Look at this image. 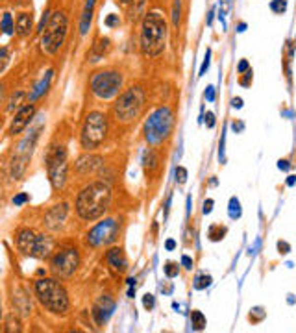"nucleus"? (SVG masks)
Wrapping results in <instances>:
<instances>
[{
    "label": "nucleus",
    "instance_id": "40",
    "mask_svg": "<svg viewBox=\"0 0 296 333\" xmlns=\"http://www.w3.org/2000/svg\"><path fill=\"white\" fill-rule=\"evenodd\" d=\"M231 104H233V107H241V106H243V100H241V99H233V100H231Z\"/></svg>",
    "mask_w": 296,
    "mask_h": 333
},
{
    "label": "nucleus",
    "instance_id": "34",
    "mask_svg": "<svg viewBox=\"0 0 296 333\" xmlns=\"http://www.w3.org/2000/svg\"><path fill=\"white\" fill-rule=\"evenodd\" d=\"M182 265L185 266V268H193V259H191L189 256H183V258H182Z\"/></svg>",
    "mask_w": 296,
    "mask_h": 333
},
{
    "label": "nucleus",
    "instance_id": "8",
    "mask_svg": "<svg viewBox=\"0 0 296 333\" xmlns=\"http://www.w3.org/2000/svg\"><path fill=\"white\" fill-rule=\"evenodd\" d=\"M46 168L54 189H61L67 180V150L63 146H52L46 154Z\"/></svg>",
    "mask_w": 296,
    "mask_h": 333
},
{
    "label": "nucleus",
    "instance_id": "24",
    "mask_svg": "<svg viewBox=\"0 0 296 333\" xmlns=\"http://www.w3.org/2000/svg\"><path fill=\"white\" fill-rule=\"evenodd\" d=\"M211 283V276H207V274H202V276H198L197 278V283H195V287L197 289H205L207 285Z\"/></svg>",
    "mask_w": 296,
    "mask_h": 333
},
{
    "label": "nucleus",
    "instance_id": "38",
    "mask_svg": "<svg viewBox=\"0 0 296 333\" xmlns=\"http://www.w3.org/2000/svg\"><path fill=\"white\" fill-rule=\"evenodd\" d=\"M246 70H248V61L243 60L239 63V72H246Z\"/></svg>",
    "mask_w": 296,
    "mask_h": 333
},
{
    "label": "nucleus",
    "instance_id": "5",
    "mask_svg": "<svg viewBox=\"0 0 296 333\" xmlns=\"http://www.w3.org/2000/svg\"><path fill=\"white\" fill-rule=\"evenodd\" d=\"M65 35H67V17L61 11H56L41 35V48L46 54H56L63 45Z\"/></svg>",
    "mask_w": 296,
    "mask_h": 333
},
{
    "label": "nucleus",
    "instance_id": "36",
    "mask_svg": "<svg viewBox=\"0 0 296 333\" xmlns=\"http://www.w3.org/2000/svg\"><path fill=\"white\" fill-rule=\"evenodd\" d=\"M26 200H28V195H19V197L13 198V202H15V204H24Z\"/></svg>",
    "mask_w": 296,
    "mask_h": 333
},
{
    "label": "nucleus",
    "instance_id": "9",
    "mask_svg": "<svg viewBox=\"0 0 296 333\" xmlns=\"http://www.w3.org/2000/svg\"><path fill=\"white\" fill-rule=\"evenodd\" d=\"M122 87V76L115 70H102L91 78V91L102 100L115 97Z\"/></svg>",
    "mask_w": 296,
    "mask_h": 333
},
{
    "label": "nucleus",
    "instance_id": "15",
    "mask_svg": "<svg viewBox=\"0 0 296 333\" xmlns=\"http://www.w3.org/2000/svg\"><path fill=\"white\" fill-rule=\"evenodd\" d=\"M35 235L32 230H21L17 233V248L23 252L24 256H33V248H35Z\"/></svg>",
    "mask_w": 296,
    "mask_h": 333
},
{
    "label": "nucleus",
    "instance_id": "30",
    "mask_svg": "<svg viewBox=\"0 0 296 333\" xmlns=\"http://www.w3.org/2000/svg\"><path fill=\"white\" fill-rule=\"evenodd\" d=\"M106 24L109 26V28H113V26H119V24H121V21H119V15H109L106 19Z\"/></svg>",
    "mask_w": 296,
    "mask_h": 333
},
{
    "label": "nucleus",
    "instance_id": "41",
    "mask_svg": "<svg viewBox=\"0 0 296 333\" xmlns=\"http://www.w3.org/2000/svg\"><path fill=\"white\" fill-rule=\"evenodd\" d=\"M278 166H280V168H283V170H287V168H289V161H285V159H283V161H280V165H278Z\"/></svg>",
    "mask_w": 296,
    "mask_h": 333
},
{
    "label": "nucleus",
    "instance_id": "11",
    "mask_svg": "<svg viewBox=\"0 0 296 333\" xmlns=\"http://www.w3.org/2000/svg\"><path fill=\"white\" fill-rule=\"evenodd\" d=\"M80 258L74 248H63L52 258V270L61 278H68L76 270Z\"/></svg>",
    "mask_w": 296,
    "mask_h": 333
},
{
    "label": "nucleus",
    "instance_id": "10",
    "mask_svg": "<svg viewBox=\"0 0 296 333\" xmlns=\"http://www.w3.org/2000/svg\"><path fill=\"white\" fill-rule=\"evenodd\" d=\"M119 235V224L113 219H107L104 222H99L87 233V244L91 246H102V244H111Z\"/></svg>",
    "mask_w": 296,
    "mask_h": 333
},
{
    "label": "nucleus",
    "instance_id": "12",
    "mask_svg": "<svg viewBox=\"0 0 296 333\" xmlns=\"http://www.w3.org/2000/svg\"><path fill=\"white\" fill-rule=\"evenodd\" d=\"M67 215H68V205L67 204L54 205L52 209L46 213V217H45L46 226L50 228V230H60V228L65 224Z\"/></svg>",
    "mask_w": 296,
    "mask_h": 333
},
{
    "label": "nucleus",
    "instance_id": "44",
    "mask_svg": "<svg viewBox=\"0 0 296 333\" xmlns=\"http://www.w3.org/2000/svg\"><path fill=\"white\" fill-rule=\"evenodd\" d=\"M121 2H122V4H128L130 0H121Z\"/></svg>",
    "mask_w": 296,
    "mask_h": 333
},
{
    "label": "nucleus",
    "instance_id": "16",
    "mask_svg": "<svg viewBox=\"0 0 296 333\" xmlns=\"http://www.w3.org/2000/svg\"><path fill=\"white\" fill-rule=\"evenodd\" d=\"M54 246H56V242H54L52 237H48V235H37L35 248H33V258H39V259L48 258L54 252Z\"/></svg>",
    "mask_w": 296,
    "mask_h": 333
},
{
    "label": "nucleus",
    "instance_id": "25",
    "mask_svg": "<svg viewBox=\"0 0 296 333\" xmlns=\"http://www.w3.org/2000/svg\"><path fill=\"white\" fill-rule=\"evenodd\" d=\"M270 8H272V11H276V13H283V11L287 9V2H285V0H272Z\"/></svg>",
    "mask_w": 296,
    "mask_h": 333
},
{
    "label": "nucleus",
    "instance_id": "39",
    "mask_svg": "<svg viewBox=\"0 0 296 333\" xmlns=\"http://www.w3.org/2000/svg\"><path fill=\"white\" fill-rule=\"evenodd\" d=\"M205 97H207V100H213V99H215V91H213V87H207V91H205Z\"/></svg>",
    "mask_w": 296,
    "mask_h": 333
},
{
    "label": "nucleus",
    "instance_id": "23",
    "mask_svg": "<svg viewBox=\"0 0 296 333\" xmlns=\"http://www.w3.org/2000/svg\"><path fill=\"white\" fill-rule=\"evenodd\" d=\"M4 332L9 333V332H21V326H19V320H13V317H9L6 320V324H4Z\"/></svg>",
    "mask_w": 296,
    "mask_h": 333
},
{
    "label": "nucleus",
    "instance_id": "4",
    "mask_svg": "<svg viewBox=\"0 0 296 333\" xmlns=\"http://www.w3.org/2000/svg\"><path fill=\"white\" fill-rule=\"evenodd\" d=\"M144 104V93L141 87H130L122 93L119 100L115 102L113 113L117 117V121L122 124H128V122L135 121Z\"/></svg>",
    "mask_w": 296,
    "mask_h": 333
},
{
    "label": "nucleus",
    "instance_id": "43",
    "mask_svg": "<svg viewBox=\"0 0 296 333\" xmlns=\"http://www.w3.org/2000/svg\"><path fill=\"white\" fill-rule=\"evenodd\" d=\"M176 246V242L174 241H167V250H172Z\"/></svg>",
    "mask_w": 296,
    "mask_h": 333
},
{
    "label": "nucleus",
    "instance_id": "18",
    "mask_svg": "<svg viewBox=\"0 0 296 333\" xmlns=\"http://www.w3.org/2000/svg\"><path fill=\"white\" fill-rule=\"evenodd\" d=\"M93 8H95V0H87L84 9V17H82V24H80V33L85 35L89 26H91V19H93Z\"/></svg>",
    "mask_w": 296,
    "mask_h": 333
},
{
    "label": "nucleus",
    "instance_id": "37",
    "mask_svg": "<svg viewBox=\"0 0 296 333\" xmlns=\"http://www.w3.org/2000/svg\"><path fill=\"white\" fill-rule=\"evenodd\" d=\"M6 63H8V50L2 48V70L6 68Z\"/></svg>",
    "mask_w": 296,
    "mask_h": 333
},
{
    "label": "nucleus",
    "instance_id": "35",
    "mask_svg": "<svg viewBox=\"0 0 296 333\" xmlns=\"http://www.w3.org/2000/svg\"><path fill=\"white\" fill-rule=\"evenodd\" d=\"M211 209H213V200L209 198V200H205L204 202V213L207 215V213H211Z\"/></svg>",
    "mask_w": 296,
    "mask_h": 333
},
{
    "label": "nucleus",
    "instance_id": "31",
    "mask_svg": "<svg viewBox=\"0 0 296 333\" xmlns=\"http://www.w3.org/2000/svg\"><path fill=\"white\" fill-rule=\"evenodd\" d=\"M143 305L146 307V309H152V307H154V296L152 295H144Z\"/></svg>",
    "mask_w": 296,
    "mask_h": 333
},
{
    "label": "nucleus",
    "instance_id": "20",
    "mask_svg": "<svg viewBox=\"0 0 296 333\" xmlns=\"http://www.w3.org/2000/svg\"><path fill=\"white\" fill-rule=\"evenodd\" d=\"M191 322H193V328H195V330H204L205 328V317L197 309L191 313Z\"/></svg>",
    "mask_w": 296,
    "mask_h": 333
},
{
    "label": "nucleus",
    "instance_id": "17",
    "mask_svg": "<svg viewBox=\"0 0 296 333\" xmlns=\"http://www.w3.org/2000/svg\"><path fill=\"white\" fill-rule=\"evenodd\" d=\"M107 263L113 266L115 270H126L128 268V263H126V258H124V254H122L121 248H113L107 252Z\"/></svg>",
    "mask_w": 296,
    "mask_h": 333
},
{
    "label": "nucleus",
    "instance_id": "14",
    "mask_svg": "<svg viewBox=\"0 0 296 333\" xmlns=\"http://www.w3.org/2000/svg\"><path fill=\"white\" fill-rule=\"evenodd\" d=\"M104 165V159L100 158V156H82V158L76 161V170L80 174H91L95 170H99L100 166Z\"/></svg>",
    "mask_w": 296,
    "mask_h": 333
},
{
    "label": "nucleus",
    "instance_id": "3",
    "mask_svg": "<svg viewBox=\"0 0 296 333\" xmlns=\"http://www.w3.org/2000/svg\"><path fill=\"white\" fill-rule=\"evenodd\" d=\"M35 295H37L39 302L45 305L48 311L52 313H67L68 309V296L67 291L63 289L60 281L50 280V278H43V280L35 281Z\"/></svg>",
    "mask_w": 296,
    "mask_h": 333
},
{
    "label": "nucleus",
    "instance_id": "1",
    "mask_svg": "<svg viewBox=\"0 0 296 333\" xmlns=\"http://www.w3.org/2000/svg\"><path fill=\"white\" fill-rule=\"evenodd\" d=\"M111 202V191L106 183L95 182L85 185L76 198V213L82 220H97L107 211Z\"/></svg>",
    "mask_w": 296,
    "mask_h": 333
},
{
    "label": "nucleus",
    "instance_id": "13",
    "mask_svg": "<svg viewBox=\"0 0 296 333\" xmlns=\"http://www.w3.org/2000/svg\"><path fill=\"white\" fill-rule=\"evenodd\" d=\"M33 113H35V107H33V104H28V106L21 107V109H19V113L15 115L13 122H11L9 133H11V135L21 133V132H23V130L28 126V122H30V119L33 117Z\"/></svg>",
    "mask_w": 296,
    "mask_h": 333
},
{
    "label": "nucleus",
    "instance_id": "27",
    "mask_svg": "<svg viewBox=\"0 0 296 333\" xmlns=\"http://www.w3.org/2000/svg\"><path fill=\"white\" fill-rule=\"evenodd\" d=\"M176 180L180 183L187 182V170H185L183 166H178V168H176Z\"/></svg>",
    "mask_w": 296,
    "mask_h": 333
},
{
    "label": "nucleus",
    "instance_id": "22",
    "mask_svg": "<svg viewBox=\"0 0 296 333\" xmlns=\"http://www.w3.org/2000/svg\"><path fill=\"white\" fill-rule=\"evenodd\" d=\"M224 235H226V228L224 226L209 228V239H211V241H220V239H224Z\"/></svg>",
    "mask_w": 296,
    "mask_h": 333
},
{
    "label": "nucleus",
    "instance_id": "21",
    "mask_svg": "<svg viewBox=\"0 0 296 333\" xmlns=\"http://www.w3.org/2000/svg\"><path fill=\"white\" fill-rule=\"evenodd\" d=\"M2 30H4L6 35H11L13 30H15V24H13V19H11L9 13H4V17H2Z\"/></svg>",
    "mask_w": 296,
    "mask_h": 333
},
{
    "label": "nucleus",
    "instance_id": "32",
    "mask_svg": "<svg viewBox=\"0 0 296 333\" xmlns=\"http://www.w3.org/2000/svg\"><path fill=\"white\" fill-rule=\"evenodd\" d=\"M278 250H280L281 254H289V252H291V246H289V242L285 241H278Z\"/></svg>",
    "mask_w": 296,
    "mask_h": 333
},
{
    "label": "nucleus",
    "instance_id": "42",
    "mask_svg": "<svg viewBox=\"0 0 296 333\" xmlns=\"http://www.w3.org/2000/svg\"><path fill=\"white\" fill-rule=\"evenodd\" d=\"M296 183V176H289V180H287V185H291V187H293V185H295Z\"/></svg>",
    "mask_w": 296,
    "mask_h": 333
},
{
    "label": "nucleus",
    "instance_id": "6",
    "mask_svg": "<svg viewBox=\"0 0 296 333\" xmlns=\"http://www.w3.org/2000/svg\"><path fill=\"white\" fill-rule=\"evenodd\" d=\"M172 124H174V115L168 107H160L156 113L150 115V119L146 121L144 126V133L150 143H160L163 139H167L172 132Z\"/></svg>",
    "mask_w": 296,
    "mask_h": 333
},
{
    "label": "nucleus",
    "instance_id": "28",
    "mask_svg": "<svg viewBox=\"0 0 296 333\" xmlns=\"http://www.w3.org/2000/svg\"><path fill=\"white\" fill-rule=\"evenodd\" d=\"M24 99V93L23 91H19L17 95H13V99L9 100V109H13V107H17L19 106V102Z\"/></svg>",
    "mask_w": 296,
    "mask_h": 333
},
{
    "label": "nucleus",
    "instance_id": "2",
    "mask_svg": "<svg viewBox=\"0 0 296 333\" xmlns=\"http://www.w3.org/2000/svg\"><path fill=\"white\" fill-rule=\"evenodd\" d=\"M167 43V23L160 13H148L143 19L141 28V48L148 56H158L163 52Z\"/></svg>",
    "mask_w": 296,
    "mask_h": 333
},
{
    "label": "nucleus",
    "instance_id": "26",
    "mask_svg": "<svg viewBox=\"0 0 296 333\" xmlns=\"http://www.w3.org/2000/svg\"><path fill=\"white\" fill-rule=\"evenodd\" d=\"M178 270H180L178 265L172 263V261H168L167 265H165V274H167L168 278H176V276H178Z\"/></svg>",
    "mask_w": 296,
    "mask_h": 333
},
{
    "label": "nucleus",
    "instance_id": "7",
    "mask_svg": "<svg viewBox=\"0 0 296 333\" xmlns=\"http://www.w3.org/2000/svg\"><path fill=\"white\" fill-rule=\"evenodd\" d=\"M107 133V121L102 113H89L85 117L84 128H82V146L84 148H97L104 143Z\"/></svg>",
    "mask_w": 296,
    "mask_h": 333
},
{
    "label": "nucleus",
    "instance_id": "19",
    "mask_svg": "<svg viewBox=\"0 0 296 333\" xmlns=\"http://www.w3.org/2000/svg\"><path fill=\"white\" fill-rule=\"evenodd\" d=\"M15 28L17 32H19V35H28L32 30V15H28V13H19Z\"/></svg>",
    "mask_w": 296,
    "mask_h": 333
},
{
    "label": "nucleus",
    "instance_id": "29",
    "mask_svg": "<svg viewBox=\"0 0 296 333\" xmlns=\"http://www.w3.org/2000/svg\"><path fill=\"white\" fill-rule=\"evenodd\" d=\"M180 0H174V9H172V21H174V24L180 23Z\"/></svg>",
    "mask_w": 296,
    "mask_h": 333
},
{
    "label": "nucleus",
    "instance_id": "33",
    "mask_svg": "<svg viewBox=\"0 0 296 333\" xmlns=\"http://www.w3.org/2000/svg\"><path fill=\"white\" fill-rule=\"evenodd\" d=\"M205 126H207V128H213V126H215V115L213 113L205 115Z\"/></svg>",
    "mask_w": 296,
    "mask_h": 333
}]
</instances>
